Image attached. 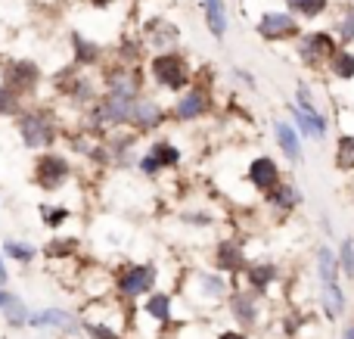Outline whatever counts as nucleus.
Wrapping results in <instances>:
<instances>
[{"mask_svg":"<svg viewBox=\"0 0 354 339\" xmlns=\"http://www.w3.org/2000/svg\"><path fill=\"white\" fill-rule=\"evenodd\" d=\"M75 168H72V159L66 153H56V149H47L35 159L31 165V184L44 193H56L72 181Z\"/></svg>","mask_w":354,"mask_h":339,"instance_id":"obj_5","label":"nucleus"},{"mask_svg":"<svg viewBox=\"0 0 354 339\" xmlns=\"http://www.w3.org/2000/svg\"><path fill=\"white\" fill-rule=\"evenodd\" d=\"M37 215H41V224L47 230H59L62 224L72 218V209L62 205V203H41L37 205Z\"/></svg>","mask_w":354,"mask_h":339,"instance_id":"obj_30","label":"nucleus"},{"mask_svg":"<svg viewBox=\"0 0 354 339\" xmlns=\"http://www.w3.org/2000/svg\"><path fill=\"white\" fill-rule=\"evenodd\" d=\"M333 159H336L339 172H354V134L351 131H342V134L336 137V153H333Z\"/></svg>","mask_w":354,"mask_h":339,"instance_id":"obj_32","label":"nucleus"},{"mask_svg":"<svg viewBox=\"0 0 354 339\" xmlns=\"http://www.w3.org/2000/svg\"><path fill=\"white\" fill-rule=\"evenodd\" d=\"M326 72L339 81H354V50L351 47H339L336 56L326 62Z\"/></svg>","mask_w":354,"mask_h":339,"instance_id":"obj_29","label":"nucleus"},{"mask_svg":"<svg viewBox=\"0 0 354 339\" xmlns=\"http://www.w3.org/2000/svg\"><path fill=\"white\" fill-rule=\"evenodd\" d=\"M245 181L252 184L255 193L268 196L270 190H277V187L283 184V168L274 156H255V159L249 162V168H245Z\"/></svg>","mask_w":354,"mask_h":339,"instance_id":"obj_12","label":"nucleus"},{"mask_svg":"<svg viewBox=\"0 0 354 339\" xmlns=\"http://www.w3.org/2000/svg\"><path fill=\"white\" fill-rule=\"evenodd\" d=\"M72 56H75V68H93L103 62V47L97 41H91L87 35L81 31H72Z\"/></svg>","mask_w":354,"mask_h":339,"instance_id":"obj_23","label":"nucleus"},{"mask_svg":"<svg viewBox=\"0 0 354 339\" xmlns=\"http://www.w3.org/2000/svg\"><path fill=\"white\" fill-rule=\"evenodd\" d=\"M149 78L168 93H183L187 87H193V68H189L187 56L171 50V53H156L149 59Z\"/></svg>","mask_w":354,"mask_h":339,"instance_id":"obj_2","label":"nucleus"},{"mask_svg":"<svg viewBox=\"0 0 354 339\" xmlns=\"http://www.w3.org/2000/svg\"><path fill=\"white\" fill-rule=\"evenodd\" d=\"M81 333L87 339H124L122 327H112V324L103 321H81Z\"/></svg>","mask_w":354,"mask_h":339,"instance_id":"obj_33","label":"nucleus"},{"mask_svg":"<svg viewBox=\"0 0 354 339\" xmlns=\"http://www.w3.org/2000/svg\"><path fill=\"white\" fill-rule=\"evenodd\" d=\"M336 255H339V271H342V277L354 280V237H345V240L339 243Z\"/></svg>","mask_w":354,"mask_h":339,"instance_id":"obj_35","label":"nucleus"},{"mask_svg":"<svg viewBox=\"0 0 354 339\" xmlns=\"http://www.w3.org/2000/svg\"><path fill=\"white\" fill-rule=\"evenodd\" d=\"M0 84L16 91L25 100V93H31L41 84V66L35 59H10L0 66Z\"/></svg>","mask_w":354,"mask_h":339,"instance_id":"obj_10","label":"nucleus"},{"mask_svg":"<svg viewBox=\"0 0 354 339\" xmlns=\"http://www.w3.org/2000/svg\"><path fill=\"white\" fill-rule=\"evenodd\" d=\"M106 93L118 100H140L143 97V78L134 66H115L106 72Z\"/></svg>","mask_w":354,"mask_h":339,"instance_id":"obj_15","label":"nucleus"},{"mask_svg":"<svg viewBox=\"0 0 354 339\" xmlns=\"http://www.w3.org/2000/svg\"><path fill=\"white\" fill-rule=\"evenodd\" d=\"M143 47H153L156 53H171V50L180 44V28L177 22L165 16H153L147 25H143Z\"/></svg>","mask_w":354,"mask_h":339,"instance_id":"obj_13","label":"nucleus"},{"mask_svg":"<svg viewBox=\"0 0 354 339\" xmlns=\"http://www.w3.org/2000/svg\"><path fill=\"white\" fill-rule=\"evenodd\" d=\"M212 109V97H208V87L196 84V87H187V91L177 97V103L171 106V118L174 122H199L202 116H208Z\"/></svg>","mask_w":354,"mask_h":339,"instance_id":"obj_14","label":"nucleus"},{"mask_svg":"<svg viewBox=\"0 0 354 339\" xmlns=\"http://www.w3.org/2000/svg\"><path fill=\"white\" fill-rule=\"evenodd\" d=\"M205 25L212 31L214 41H224L227 37V0H199Z\"/></svg>","mask_w":354,"mask_h":339,"instance_id":"obj_24","label":"nucleus"},{"mask_svg":"<svg viewBox=\"0 0 354 339\" xmlns=\"http://www.w3.org/2000/svg\"><path fill=\"white\" fill-rule=\"evenodd\" d=\"M165 106H159L156 100H147L140 97L134 103V122H131V131H137V134H147V131H156L162 128V122H165Z\"/></svg>","mask_w":354,"mask_h":339,"instance_id":"obj_21","label":"nucleus"},{"mask_svg":"<svg viewBox=\"0 0 354 339\" xmlns=\"http://www.w3.org/2000/svg\"><path fill=\"white\" fill-rule=\"evenodd\" d=\"M78 249H81L78 237L53 234V240L44 246V259H50V262H68V259H78Z\"/></svg>","mask_w":354,"mask_h":339,"instance_id":"obj_27","label":"nucleus"},{"mask_svg":"<svg viewBox=\"0 0 354 339\" xmlns=\"http://www.w3.org/2000/svg\"><path fill=\"white\" fill-rule=\"evenodd\" d=\"M214 339H249V333H243V330H236V327H224L214 333Z\"/></svg>","mask_w":354,"mask_h":339,"instance_id":"obj_39","label":"nucleus"},{"mask_svg":"<svg viewBox=\"0 0 354 339\" xmlns=\"http://www.w3.org/2000/svg\"><path fill=\"white\" fill-rule=\"evenodd\" d=\"M6 284H10V271H6L3 255H0V286H6Z\"/></svg>","mask_w":354,"mask_h":339,"instance_id":"obj_40","label":"nucleus"},{"mask_svg":"<svg viewBox=\"0 0 354 339\" xmlns=\"http://www.w3.org/2000/svg\"><path fill=\"white\" fill-rule=\"evenodd\" d=\"M268 311V296L249 290V286H230V296H227V315L236 321V330L252 333L255 327H261V318Z\"/></svg>","mask_w":354,"mask_h":339,"instance_id":"obj_4","label":"nucleus"},{"mask_svg":"<svg viewBox=\"0 0 354 339\" xmlns=\"http://www.w3.org/2000/svg\"><path fill=\"white\" fill-rule=\"evenodd\" d=\"M301 203H305V193L295 187V181H286V178H283V184L277 187V190H270L268 196H264V205L280 218L292 215L295 209H301Z\"/></svg>","mask_w":354,"mask_h":339,"instance_id":"obj_18","label":"nucleus"},{"mask_svg":"<svg viewBox=\"0 0 354 339\" xmlns=\"http://www.w3.org/2000/svg\"><path fill=\"white\" fill-rule=\"evenodd\" d=\"M295 50H299V59L301 66L308 68H326V62L336 56L339 50V41L336 35H330V31H301V37L295 41Z\"/></svg>","mask_w":354,"mask_h":339,"instance_id":"obj_7","label":"nucleus"},{"mask_svg":"<svg viewBox=\"0 0 354 339\" xmlns=\"http://www.w3.org/2000/svg\"><path fill=\"white\" fill-rule=\"evenodd\" d=\"M16 131H19L22 147L44 149V153H47V149L56 143V137H59L56 122H53V112L50 109H22L16 116Z\"/></svg>","mask_w":354,"mask_h":339,"instance_id":"obj_3","label":"nucleus"},{"mask_svg":"<svg viewBox=\"0 0 354 339\" xmlns=\"http://www.w3.org/2000/svg\"><path fill=\"white\" fill-rule=\"evenodd\" d=\"M330 10V0H286V12L295 19H320Z\"/></svg>","mask_w":354,"mask_h":339,"instance_id":"obj_31","label":"nucleus"},{"mask_svg":"<svg viewBox=\"0 0 354 339\" xmlns=\"http://www.w3.org/2000/svg\"><path fill=\"white\" fill-rule=\"evenodd\" d=\"M140 315L147 318V321L165 327V324L174 321V296H171V293H165V290H153L147 299H143Z\"/></svg>","mask_w":354,"mask_h":339,"instance_id":"obj_20","label":"nucleus"},{"mask_svg":"<svg viewBox=\"0 0 354 339\" xmlns=\"http://www.w3.org/2000/svg\"><path fill=\"white\" fill-rule=\"evenodd\" d=\"M320 309H324V318L326 321H339L348 309V299H345V290L342 284H326L320 286Z\"/></svg>","mask_w":354,"mask_h":339,"instance_id":"obj_25","label":"nucleus"},{"mask_svg":"<svg viewBox=\"0 0 354 339\" xmlns=\"http://www.w3.org/2000/svg\"><path fill=\"white\" fill-rule=\"evenodd\" d=\"M255 31H258V37H264V41H299L301 37L299 19L286 10H264L261 16H258Z\"/></svg>","mask_w":354,"mask_h":339,"instance_id":"obj_9","label":"nucleus"},{"mask_svg":"<svg viewBox=\"0 0 354 339\" xmlns=\"http://www.w3.org/2000/svg\"><path fill=\"white\" fill-rule=\"evenodd\" d=\"M243 277H245V286H249V290L268 296V290L280 280V265H277L274 259H255V262H249Z\"/></svg>","mask_w":354,"mask_h":339,"instance_id":"obj_19","label":"nucleus"},{"mask_svg":"<svg viewBox=\"0 0 354 339\" xmlns=\"http://www.w3.org/2000/svg\"><path fill=\"white\" fill-rule=\"evenodd\" d=\"M28 327L31 330H56V333L62 336H78L81 333V321L78 315H72V311L66 309H41V311H31L28 318Z\"/></svg>","mask_w":354,"mask_h":339,"instance_id":"obj_16","label":"nucleus"},{"mask_svg":"<svg viewBox=\"0 0 354 339\" xmlns=\"http://www.w3.org/2000/svg\"><path fill=\"white\" fill-rule=\"evenodd\" d=\"M124 339H137V336H124Z\"/></svg>","mask_w":354,"mask_h":339,"instance_id":"obj_43","label":"nucleus"},{"mask_svg":"<svg viewBox=\"0 0 354 339\" xmlns=\"http://www.w3.org/2000/svg\"><path fill=\"white\" fill-rule=\"evenodd\" d=\"M0 255H6V259L16 262V265H31V262L37 259V246L28 240H19V237H3Z\"/></svg>","mask_w":354,"mask_h":339,"instance_id":"obj_26","label":"nucleus"},{"mask_svg":"<svg viewBox=\"0 0 354 339\" xmlns=\"http://www.w3.org/2000/svg\"><path fill=\"white\" fill-rule=\"evenodd\" d=\"M336 35L342 44H354V3L345 6L342 19H339V25H336Z\"/></svg>","mask_w":354,"mask_h":339,"instance_id":"obj_37","label":"nucleus"},{"mask_svg":"<svg viewBox=\"0 0 354 339\" xmlns=\"http://www.w3.org/2000/svg\"><path fill=\"white\" fill-rule=\"evenodd\" d=\"M28 318H31V309L19 299L16 305H10V309L3 311V321H6V327H12V330H22V327H28Z\"/></svg>","mask_w":354,"mask_h":339,"instance_id":"obj_36","label":"nucleus"},{"mask_svg":"<svg viewBox=\"0 0 354 339\" xmlns=\"http://www.w3.org/2000/svg\"><path fill=\"white\" fill-rule=\"evenodd\" d=\"M156 280H159V268H156V262H128L112 284H115L118 299L134 302V299H147L149 293L156 290Z\"/></svg>","mask_w":354,"mask_h":339,"instance_id":"obj_6","label":"nucleus"},{"mask_svg":"<svg viewBox=\"0 0 354 339\" xmlns=\"http://www.w3.org/2000/svg\"><path fill=\"white\" fill-rule=\"evenodd\" d=\"M289 116L292 125L301 137H311V140H326V131H330V118L317 109L314 103V93L305 81H299L295 87V103H289Z\"/></svg>","mask_w":354,"mask_h":339,"instance_id":"obj_1","label":"nucleus"},{"mask_svg":"<svg viewBox=\"0 0 354 339\" xmlns=\"http://www.w3.org/2000/svg\"><path fill=\"white\" fill-rule=\"evenodd\" d=\"M274 140L280 147V153L286 156L289 165H299L305 159V153H301V134L295 131L292 122H274Z\"/></svg>","mask_w":354,"mask_h":339,"instance_id":"obj_22","label":"nucleus"},{"mask_svg":"<svg viewBox=\"0 0 354 339\" xmlns=\"http://www.w3.org/2000/svg\"><path fill=\"white\" fill-rule=\"evenodd\" d=\"M19 299H22V296H19V293H12L10 286H0V315H3L10 305H16Z\"/></svg>","mask_w":354,"mask_h":339,"instance_id":"obj_38","label":"nucleus"},{"mask_svg":"<svg viewBox=\"0 0 354 339\" xmlns=\"http://www.w3.org/2000/svg\"><path fill=\"white\" fill-rule=\"evenodd\" d=\"M249 255H245V246L236 240V237H224V240H218V246H214V255H212V265L218 274H224V277L236 280L239 274H245V268H249Z\"/></svg>","mask_w":354,"mask_h":339,"instance_id":"obj_11","label":"nucleus"},{"mask_svg":"<svg viewBox=\"0 0 354 339\" xmlns=\"http://www.w3.org/2000/svg\"><path fill=\"white\" fill-rule=\"evenodd\" d=\"M91 3H93V10H106V6H112L115 0H91Z\"/></svg>","mask_w":354,"mask_h":339,"instance_id":"obj_41","label":"nucleus"},{"mask_svg":"<svg viewBox=\"0 0 354 339\" xmlns=\"http://www.w3.org/2000/svg\"><path fill=\"white\" fill-rule=\"evenodd\" d=\"M317 277H320V286L339 284L342 271H339V255H336V249H330V246H320V249H317Z\"/></svg>","mask_w":354,"mask_h":339,"instance_id":"obj_28","label":"nucleus"},{"mask_svg":"<svg viewBox=\"0 0 354 339\" xmlns=\"http://www.w3.org/2000/svg\"><path fill=\"white\" fill-rule=\"evenodd\" d=\"M339 339H354V324H348V327L342 330V336H339Z\"/></svg>","mask_w":354,"mask_h":339,"instance_id":"obj_42","label":"nucleus"},{"mask_svg":"<svg viewBox=\"0 0 354 339\" xmlns=\"http://www.w3.org/2000/svg\"><path fill=\"white\" fill-rule=\"evenodd\" d=\"M180 162H183L180 147H174L171 140H153L140 153V159H137V168H140L147 178H159V174L168 172V168H180Z\"/></svg>","mask_w":354,"mask_h":339,"instance_id":"obj_8","label":"nucleus"},{"mask_svg":"<svg viewBox=\"0 0 354 339\" xmlns=\"http://www.w3.org/2000/svg\"><path fill=\"white\" fill-rule=\"evenodd\" d=\"M230 286H233L230 277H224V274H218V271H196L193 274V290L202 302H227Z\"/></svg>","mask_w":354,"mask_h":339,"instance_id":"obj_17","label":"nucleus"},{"mask_svg":"<svg viewBox=\"0 0 354 339\" xmlns=\"http://www.w3.org/2000/svg\"><path fill=\"white\" fill-rule=\"evenodd\" d=\"M22 109H25L22 97H19L16 91H10V87L0 84V118H16Z\"/></svg>","mask_w":354,"mask_h":339,"instance_id":"obj_34","label":"nucleus"}]
</instances>
